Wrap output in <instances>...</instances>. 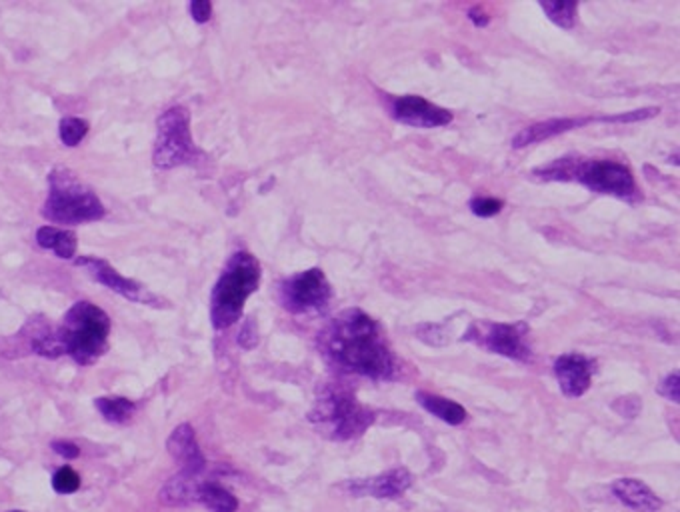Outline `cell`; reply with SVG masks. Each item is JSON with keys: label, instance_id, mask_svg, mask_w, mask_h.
<instances>
[{"label": "cell", "instance_id": "obj_2", "mask_svg": "<svg viewBox=\"0 0 680 512\" xmlns=\"http://www.w3.org/2000/svg\"><path fill=\"white\" fill-rule=\"evenodd\" d=\"M260 285V264L250 252H234L211 295V320L216 331L232 326L249 297Z\"/></svg>", "mask_w": 680, "mask_h": 512}, {"label": "cell", "instance_id": "obj_14", "mask_svg": "<svg viewBox=\"0 0 680 512\" xmlns=\"http://www.w3.org/2000/svg\"><path fill=\"white\" fill-rule=\"evenodd\" d=\"M168 454L180 464V471L188 474H196L201 477V472L206 469V461L201 448H198L195 428L190 425H178L167 441Z\"/></svg>", "mask_w": 680, "mask_h": 512}, {"label": "cell", "instance_id": "obj_27", "mask_svg": "<svg viewBox=\"0 0 680 512\" xmlns=\"http://www.w3.org/2000/svg\"><path fill=\"white\" fill-rule=\"evenodd\" d=\"M239 344L242 346V349H255V346L258 344V333H257V325L252 318H247V323L242 325V331H240V336H239Z\"/></svg>", "mask_w": 680, "mask_h": 512}, {"label": "cell", "instance_id": "obj_10", "mask_svg": "<svg viewBox=\"0 0 680 512\" xmlns=\"http://www.w3.org/2000/svg\"><path fill=\"white\" fill-rule=\"evenodd\" d=\"M77 267L85 269L90 277L98 282V285L111 288L113 292H116V295L131 300V303L154 306V308L165 306L160 297L154 295V292H150L147 287H142L141 282L122 277L119 270H114L111 264L103 259H96V256H80V259H77Z\"/></svg>", "mask_w": 680, "mask_h": 512}, {"label": "cell", "instance_id": "obj_25", "mask_svg": "<svg viewBox=\"0 0 680 512\" xmlns=\"http://www.w3.org/2000/svg\"><path fill=\"white\" fill-rule=\"evenodd\" d=\"M503 206H504V203H503V200H498V198H485V197H480V198L470 200V210H473V213L476 216H483V218L498 215L503 210Z\"/></svg>", "mask_w": 680, "mask_h": 512}, {"label": "cell", "instance_id": "obj_13", "mask_svg": "<svg viewBox=\"0 0 680 512\" xmlns=\"http://www.w3.org/2000/svg\"><path fill=\"white\" fill-rule=\"evenodd\" d=\"M594 372V362L578 352L562 354L555 362V374L560 384L562 395L568 398H578L591 389Z\"/></svg>", "mask_w": 680, "mask_h": 512}, {"label": "cell", "instance_id": "obj_7", "mask_svg": "<svg viewBox=\"0 0 680 512\" xmlns=\"http://www.w3.org/2000/svg\"><path fill=\"white\" fill-rule=\"evenodd\" d=\"M198 151L190 133V113L185 106H172L157 121V142H154V167L168 170L193 164Z\"/></svg>", "mask_w": 680, "mask_h": 512}, {"label": "cell", "instance_id": "obj_26", "mask_svg": "<svg viewBox=\"0 0 680 512\" xmlns=\"http://www.w3.org/2000/svg\"><path fill=\"white\" fill-rule=\"evenodd\" d=\"M658 114V108H640V111H632V113H624V114H614V116H601L598 121L601 123H639V121H647V118H652Z\"/></svg>", "mask_w": 680, "mask_h": 512}, {"label": "cell", "instance_id": "obj_5", "mask_svg": "<svg viewBox=\"0 0 680 512\" xmlns=\"http://www.w3.org/2000/svg\"><path fill=\"white\" fill-rule=\"evenodd\" d=\"M59 334L65 354H70L80 367H88L106 352L111 318L103 308L80 300L65 315Z\"/></svg>", "mask_w": 680, "mask_h": 512}, {"label": "cell", "instance_id": "obj_17", "mask_svg": "<svg viewBox=\"0 0 680 512\" xmlns=\"http://www.w3.org/2000/svg\"><path fill=\"white\" fill-rule=\"evenodd\" d=\"M201 484L203 480H198L196 474L180 471L160 489L159 500L167 507L193 505V502L198 500V489H201Z\"/></svg>", "mask_w": 680, "mask_h": 512}, {"label": "cell", "instance_id": "obj_12", "mask_svg": "<svg viewBox=\"0 0 680 512\" xmlns=\"http://www.w3.org/2000/svg\"><path fill=\"white\" fill-rule=\"evenodd\" d=\"M393 113L398 123L416 128H437L452 123V113L416 95L398 96L393 103Z\"/></svg>", "mask_w": 680, "mask_h": 512}, {"label": "cell", "instance_id": "obj_3", "mask_svg": "<svg viewBox=\"0 0 680 512\" xmlns=\"http://www.w3.org/2000/svg\"><path fill=\"white\" fill-rule=\"evenodd\" d=\"M308 420L326 438L350 441V438L360 436L375 423V413L365 405H360L350 390L326 384L316 397Z\"/></svg>", "mask_w": 680, "mask_h": 512}, {"label": "cell", "instance_id": "obj_4", "mask_svg": "<svg viewBox=\"0 0 680 512\" xmlns=\"http://www.w3.org/2000/svg\"><path fill=\"white\" fill-rule=\"evenodd\" d=\"M49 198L42 215L57 224H85L101 221L104 205L93 188H88L75 172L68 169H54L49 177Z\"/></svg>", "mask_w": 680, "mask_h": 512}, {"label": "cell", "instance_id": "obj_19", "mask_svg": "<svg viewBox=\"0 0 680 512\" xmlns=\"http://www.w3.org/2000/svg\"><path fill=\"white\" fill-rule=\"evenodd\" d=\"M36 242H39L42 249L52 251L60 259H75L77 254V236L70 231H62V228L57 226H42L36 233Z\"/></svg>", "mask_w": 680, "mask_h": 512}, {"label": "cell", "instance_id": "obj_21", "mask_svg": "<svg viewBox=\"0 0 680 512\" xmlns=\"http://www.w3.org/2000/svg\"><path fill=\"white\" fill-rule=\"evenodd\" d=\"M95 407L98 413L104 416V420L113 425H122L126 420H131L134 415V402L124 397H103L95 400Z\"/></svg>", "mask_w": 680, "mask_h": 512}, {"label": "cell", "instance_id": "obj_9", "mask_svg": "<svg viewBox=\"0 0 680 512\" xmlns=\"http://www.w3.org/2000/svg\"><path fill=\"white\" fill-rule=\"evenodd\" d=\"M529 328L522 323L504 325V323H475L465 334V341L476 343L483 349L494 354L506 356L514 361H529L530 346L527 344Z\"/></svg>", "mask_w": 680, "mask_h": 512}, {"label": "cell", "instance_id": "obj_29", "mask_svg": "<svg viewBox=\"0 0 680 512\" xmlns=\"http://www.w3.org/2000/svg\"><path fill=\"white\" fill-rule=\"evenodd\" d=\"M678 372H673V374H668V377L663 380V382H660V389H658V392H660V395H663L666 400H670V402H678V398H680V395H678Z\"/></svg>", "mask_w": 680, "mask_h": 512}, {"label": "cell", "instance_id": "obj_15", "mask_svg": "<svg viewBox=\"0 0 680 512\" xmlns=\"http://www.w3.org/2000/svg\"><path fill=\"white\" fill-rule=\"evenodd\" d=\"M612 492L624 507L637 512H657L663 508V500L648 484L639 479H619L612 482Z\"/></svg>", "mask_w": 680, "mask_h": 512}, {"label": "cell", "instance_id": "obj_11", "mask_svg": "<svg viewBox=\"0 0 680 512\" xmlns=\"http://www.w3.org/2000/svg\"><path fill=\"white\" fill-rule=\"evenodd\" d=\"M413 477L411 472L403 466L398 469H391L386 472H380L376 477L370 479H355V480H347L340 487V490L347 492V495L355 497V498H378V500H393L403 497L404 492L411 489Z\"/></svg>", "mask_w": 680, "mask_h": 512}, {"label": "cell", "instance_id": "obj_16", "mask_svg": "<svg viewBox=\"0 0 680 512\" xmlns=\"http://www.w3.org/2000/svg\"><path fill=\"white\" fill-rule=\"evenodd\" d=\"M588 123H593V118H550V121L522 128V131L512 139V146L514 149H522V146L555 139V136L562 133L575 131V128L585 126Z\"/></svg>", "mask_w": 680, "mask_h": 512}, {"label": "cell", "instance_id": "obj_6", "mask_svg": "<svg viewBox=\"0 0 680 512\" xmlns=\"http://www.w3.org/2000/svg\"><path fill=\"white\" fill-rule=\"evenodd\" d=\"M542 178H568L575 177L583 182L586 188L601 195H614L621 198H629L634 195V177L632 172L619 162L611 160H593V162H576V167L568 159L557 160L550 167L542 169Z\"/></svg>", "mask_w": 680, "mask_h": 512}, {"label": "cell", "instance_id": "obj_32", "mask_svg": "<svg viewBox=\"0 0 680 512\" xmlns=\"http://www.w3.org/2000/svg\"><path fill=\"white\" fill-rule=\"evenodd\" d=\"M11 512H23V510H11Z\"/></svg>", "mask_w": 680, "mask_h": 512}, {"label": "cell", "instance_id": "obj_28", "mask_svg": "<svg viewBox=\"0 0 680 512\" xmlns=\"http://www.w3.org/2000/svg\"><path fill=\"white\" fill-rule=\"evenodd\" d=\"M190 14H193L198 24H204L211 21L213 5L208 3V0H193V3H190Z\"/></svg>", "mask_w": 680, "mask_h": 512}, {"label": "cell", "instance_id": "obj_23", "mask_svg": "<svg viewBox=\"0 0 680 512\" xmlns=\"http://www.w3.org/2000/svg\"><path fill=\"white\" fill-rule=\"evenodd\" d=\"M59 133H60L62 144L78 146L80 141H83L88 133V123L78 116H67L60 121Z\"/></svg>", "mask_w": 680, "mask_h": 512}, {"label": "cell", "instance_id": "obj_31", "mask_svg": "<svg viewBox=\"0 0 680 512\" xmlns=\"http://www.w3.org/2000/svg\"><path fill=\"white\" fill-rule=\"evenodd\" d=\"M468 18L473 21V24L476 26V29H485V26L488 24V14L483 11V8H470L468 11Z\"/></svg>", "mask_w": 680, "mask_h": 512}, {"label": "cell", "instance_id": "obj_8", "mask_svg": "<svg viewBox=\"0 0 680 512\" xmlns=\"http://www.w3.org/2000/svg\"><path fill=\"white\" fill-rule=\"evenodd\" d=\"M332 288L321 269L298 272L280 285V303L293 315L319 313L331 303Z\"/></svg>", "mask_w": 680, "mask_h": 512}, {"label": "cell", "instance_id": "obj_30", "mask_svg": "<svg viewBox=\"0 0 680 512\" xmlns=\"http://www.w3.org/2000/svg\"><path fill=\"white\" fill-rule=\"evenodd\" d=\"M52 448H54V453L60 454L62 459H67V461L78 459V454H80V448L75 443H68V441L52 443Z\"/></svg>", "mask_w": 680, "mask_h": 512}, {"label": "cell", "instance_id": "obj_22", "mask_svg": "<svg viewBox=\"0 0 680 512\" xmlns=\"http://www.w3.org/2000/svg\"><path fill=\"white\" fill-rule=\"evenodd\" d=\"M540 8L549 14V18L560 29H573L576 21V3H565V0H544Z\"/></svg>", "mask_w": 680, "mask_h": 512}, {"label": "cell", "instance_id": "obj_20", "mask_svg": "<svg viewBox=\"0 0 680 512\" xmlns=\"http://www.w3.org/2000/svg\"><path fill=\"white\" fill-rule=\"evenodd\" d=\"M201 505L211 512H237L239 510V498L232 495L231 490L216 482H204L198 489V500Z\"/></svg>", "mask_w": 680, "mask_h": 512}, {"label": "cell", "instance_id": "obj_18", "mask_svg": "<svg viewBox=\"0 0 680 512\" xmlns=\"http://www.w3.org/2000/svg\"><path fill=\"white\" fill-rule=\"evenodd\" d=\"M416 400H419V405L429 410L431 415H434L437 418H440L442 423L447 425H462L467 420V410L465 407H460L458 402L455 400H449L444 397H439V395H431V392H416Z\"/></svg>", "mask_w": 680, "mask_h": 512}, {"label": "cell", "instance_id": "obj_24", "mask_svg": "<svg viewBox=\"0 0 680 512\" xmlns=\"http://www.w3.org/2000/svg\"><path fill=\"white\" fill-rule=\"evenodd\" d=\"M52 489L59 492V495H72L80 489V477L78 474L68 469V466H62L52 477Z\"/></svg>", "mask_w": 680, "mask_h": 512}, {"label": "cell", "instance_id": "obj_1", "mask_svg": "<svg viewBox=\"0 0 680 512\" xmlns=\"http://www.w3.org/2000/svg\"><path fill=\"white\" fill-rule=\"evenodd\" d=\"M321 349L334 367L373 380H391L396 361L375 318L358 308H349L321 334Z\"/></svg>", "mask_w": 680, "mask_h": 512}]
</instances>
